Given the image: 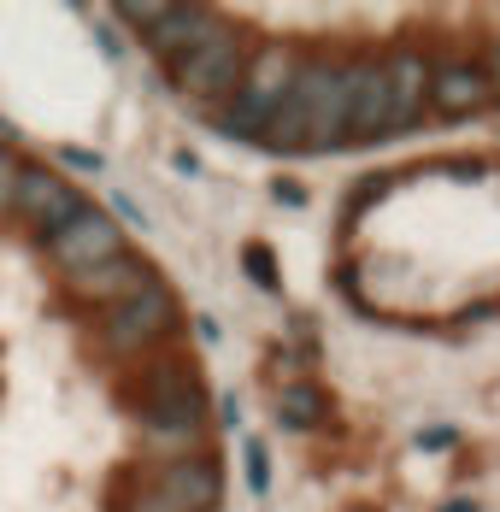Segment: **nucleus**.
Segmentation results:
<instances>
[{
  "label": "nucleus",
  "instance_id": "nucleus-5",
  "mask_svg": "<svg viewBox=\"0 0 500 512\" xmlns=\"http://www.w3.org/2000/svg\"><path fill=\"white\" fill-rule=\"evenodd\" d=\"M171 330H177V295L153 277L148 289H136L130 301L106 307V318H100V348L130 359V354H148L153 342H165Z\"/></svg>",
  "mask_w": 500,
  "mask_h": 512
},
{
  "label": "nucleus",
  "instance_id": "nucleus-21",
  "mask_svg": "<svg viewBox=\"0 0 500 512\" xmlns=\"http://www.w3.org/2000/svg\"><path fill=\"white\" fill-rule=\"evenodd\" d=\"M442 512H477V507H471V501H453V507H442Z\"/></svg>",
  "mask_w": 500,
  "mask_h": 512
},
{
  "label": "nucleus",
  "instance_id": "nucleus-15",
  "mask_svg": "<svg viewBox=\"0 0 500 512\" xmlns=\"http://www.w3.org/2000/svg\"><path fill=\"white\" fill-rule=\"evenodd\" d=\"M242 265H248V277L259 289H277V283H283V277H277V254H271L265 242H248V248H242Z\"/></svg>",
  "mask_w": 500,
  "mask_h": 512
},
{
  "label": "nucleus",
  "instance_id": "nucleus-20",
  "mask_svg": "<svg viewBox=\"0 0 500 512\" xmlns=\"http://www.w3.org/2000/svg\"><path fill=\"white\" fill-rule=\"evenodd\" d=\"M483 77H489V89H495V101H500V42L489 48V59H483Z\"/></svg>",
  "mask_w": 500,
  "mask_h": 512
},
{
  "label": "nucleus",
  "instance_id": "nucleus-11",
  "mask_svg": "<svg viewBox=\"0 0 500 512\" xmlns=\"http://www.w3.org/2000/svg\"><path fill=\"white\" fill-rule=\"evenodd\" d=\"M218 24H224V18L206 12V6H159L153 24L142 30V42H148V53H159L165 65H177V59H183L189 48H200Z\"/></svg>",
  "mask_w": 500,
  "mask_h": 512
},
{
  "label": "nucleus",
  "instance_id": "nucleus-12",
  "mask_svg": "<svg viewBox=\"0 0 500 512\" xmlns=\"http://www.w3.org/2000/svg\"><path fill=\"white\" fill-rule=\"evenodd\" d=\"M495 101L489 77H483V59H448V65H430V106L442 118H465V112H483Z\"/></svg>",
  "mask_w": 500,
  "mask_h": 512
},
{
  "label": "nucleus",
  "instance_id": "nucleus-8",
  "mask_svg": "<svg viewBox=\"0 0 500 512\" xmlns=\"http://www.w3.org/2000/svg\"><path fill=\"white\" fill-rule=\"evenodd\" d=\"M42 248H48V259L71 277V271H89L100 259L124 254V224H118L112 212H100V206H83L71 224H59V230L42 236Z\"/></svg>",
  "mask_w": 500,
  "mask_h": 512
},
{
  "label": "nucleus",
  "instance_id": "nucleus-4",
  "mask_svg": "<svg viewBox=\"0 0 500 512\" xmlns=\"http://www.w3.org/2000/svg\"><path fill=\"white\" fill-rule=\"evenodd\" d=\"M295 95L306 106V154L348 142V65L342 59H300Z\"/></svg>",
  "mask_w": 500,
  "mask_h": 512
},
{
  "label": "nucleus",
  "instance_id": "nucleus-18",
  "mask_svg": "<svg viewBox=\"0 0 500 512\" xmlns=\"http://www.w3.org/2000/svg\"><path fill=\"white\" fill-rule=\"evenodd\" d=\"M12 177H18V154L0 142V212H6V201H12Z\"/></svg>",
  "mask_w": 500,
  "mask_h": 512
},
{
  "label": "nucleus",
  "instance_id": "nucleus-9",
  "mask_svg": "<svg viewBox=\"0 0 500 512\" xmlns=\"http://www.w3.org/2000/svg\"><path fill=\"white\" fill-rule=\"evenodd\" d=\"M153 283V265L142 254H124L118 259H100L89 271H71L65 277V289H71V301H83V307H118V301H130L136 289H148Z\"/></svg>",
  "mask_w": 500,
  "mask_h": 512
},
{
  "label": "nucleus",
  "instance_id": "nucleus-1",
  "mask_svg": "<svg viewBox=\"0 0 500 512\" xmlns=\"http://www.w3.org/2000/svg\"><path fill=\"white\" fill-rule=\"evenodd\" d=\"M136 418H142L148 442H159V448L195 442L200 424H206V389H200V377L189 371V359H159V365H148V377L136 389Z\"/></svg>",
  "mask_w": 500,
  "mask_h": 512
},
{
  "label": "nucleus",
  "instance_id": "nucleus-19",
  "mask_svg": "<svg viewBox=\"0 0 500 512\" xmlns=\"http://www.w3.org/2000/svg\"><path fill=\"white\" fill-rule=\"evenodd\" d=\"M112 212H118V218H124L130 230H148V218H142V206L130 201V195H118V201H112Z\"/></svg>",
  "mask_w": 500,
  "mask_h": 512
},
{
  "label": "nucleus",
  "instance_id": "nucleus-7",
  "mask_svg": "<svg viewBox=\"0 0 500 512\" xmlns=\"http://www.w3.org/2000/svg\"><path fill=\"white\" fill-rule=\"evenodd\" d=\"M83 189L71 183V177H59L48 165H30V159H18V177H12V201L6 212H18L24 224H36V236H48L59 224H71L77 212H83Z\"/></svg>",
  "mask_w": 500,
  "mask_h": 512
},
{
  "label": "nucleus",
  "instance_id": "nucleus-10",
  "mask_svg": "<svg viewBox=\"0 0 500 512\" xmlns=\"http://www.w3.org/2000/svg\"><path fill=\"white\" fill-rule=\"evenodd\" d=\"M389 136V83L383 59H348V142Z\"/></svg>",
  "mask_w": 500,
  "mask_h": 512
},
{
  "label": "nucleus",
  "instance_id": "nucleus-2",
  "mask_svg": "<svg viewBox=\"0 0 500 512\" xmlns=\"http://www.w3.org/2000/svg\"><path fill=\"white\" fill-rule=\"evenodd\" d=\"M295 71H300V53L289 48V42H265L259 53H248L242 89H236L230 106L218 112V130H224V136H242V142H259V130L271 124V112L289 95Z\"/></svg>",
  "mask_w": 500,
  "mask_h": 512
},
{
  "label": "nucleus",
  "instance_id": "nucleus-6",
  "mask_svg": "<svg viewBox=\"0 0 500 512\" xmlns=\"http://www.w3.org/2000/svg\"><path fill=\"white\" fill-rule=\"evenodd\" d=\"M224 501V471L206 454H177L153 471V483L130 501V512H218Z\"/></svg>",
  "mask_w": 500,
  "mask_h": 512
},
{
  "label": "nucleus",
  "instance_id": "nucleus-17",
  "mask_svg": "<svg viewBox=\"0 0 500 512\" xmlns=\"http://www.w3.org/2000/svg\"><path fill=\"white\" fill-rule=\"evenodd\" d=\"M59 165H65V171H100L106 159L89 154V148H59Z\"/></svg>",
  "mask_w": 500,
  "mask_h": 512
},
{
  "label": "nucleus",
  "instance_id": "nucleus-13",
  "mask_svg": "<svg viewBox=\"0 0 500 512\" xmlns=\"http://www.w3.org/2000/svg\"><path fill=\"white\" fill-rule=\"evenodd\" d=\"M383 83H389V130L412 124L424 101H430V59L418 48H395L383 53Z\"/></svg>",
  "mask_w": 500,
  "mask_h": 512
},
{
  "label": "nucleus",
  "instance_id": "nucleus-14",
  "mask_svg": "<svg viewBox=\"0 0 500 512\" xmlns=\"http://www.w3.org/2000/svg\"><path fill=\"white\" fill-rule=\"evenodd\" d=\"M324 412H330V395H324L318 383H289L283 401H277V418H283L289 430H312Z\"/></svg>",
  "mask_w": 500,
  "mask_h": 512
},
{
  "label": "nucleus",
  "instance_id": "nucleus-16",
  "mask_svg": "<svg viewBox=\"0 0 500 512\" xmlns=\"http://www.w3.org/2000/svg\"><path fill=\"white\" fill-rule=\"evenodd\" d=\"M242 460H248V489L253 495H265V489H271V454H265V442H248Z\"/></svg>",
  "mask_w": 500,
  "mask_h": 512
},
{
  "label": "nucleus",
  "instance_id": "nucleus-3",
  "mask_svg": "<svg viewBox=\"0 0 500 512\" xmlns=\"http://www.w3.org/2000/svg\"><path fill=\"white\" fill-rule=\"evenodd\" d=\"M242 71H248V36L230 30V24H218L200 48H189L171 65V83H177V95H189V101L230 106V95L242 89Z\"/></svg>",
  "mask_w": 500,
  "mask_h": 512
}]
</instances>
